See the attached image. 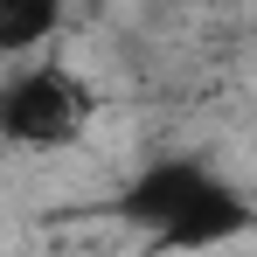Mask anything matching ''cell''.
<instances>
[{
  "label": "cell",
  "mask_w": 257,
  "mask_h": 257,
  "mask_svg": "<svg viewBox=\"0 0 257 257\" xmlns=\"http://www.w3.org/2000/svg\"><path fill=\"white\" fill-rule=\"evenodd\" d=\"M125 222H139L153 243L167 250H202V243H229L243 236L250 209L215 181L202 160H153V167L118 195Z\"/></svg>",
  "instance_id": "1"
},
{
  "label": "cell",
  "mask_w": 257,
  "mask_h": 257,
  "mask_svg": "<svg viewBox=\"0 0 257 257\" xmlns=\"http://www.w3.org/2000/svg\"><path fill=\"white\" fill-rule=\"evenodd\" d=\"M70 0H0V56L21 63V56H42L49 35L63 28Z\"/></svg>",
  "instance_id": "3"
},
{
  "label": "cell",
  "mask_w": 257,
  "mask_h": 257,
  "mask_svg": "<svg viewBox=\"0 0 257 257\" xmlns=\"http://www.w3.org/2000/svg\"><path fill=\"white\" fill-rule=\"evenodd\" d=\"M97 118V90L70 70V63H21L7 84H0V139L7 146H28V153H56V146H77Z\"/></svg>",
  "instance_id": "2"
}]
</instances>
